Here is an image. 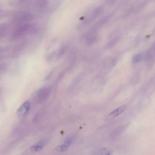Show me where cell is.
Segmentation results:
<instances>
[{
  "mask_svg": "<svg viewBox=\"0 0 155 155\" xmlns=\"http://www.w3.org/2000/svg\"><path fill=\"white\" fill-rule=\"evenodd\" d=\"M58 41L57 39H54L48 44L44 54V58L47 62L56 61L64 53L66 46L64 45L58 46Z\"/></svg>",
  "mask_w": 155,
  "mask_h": 155,
  "instance_id": "6da1fadb",
  "label": "cell"
},
{
  "mask_svg": "<svg viewBox=\"0 0 155 155\" xmlns=\"http://www.w3.org/2000/svg\"><path fill=\"white\" fill-rule=\"evenodd\" d=\"M51 87L45 86L41 87L38 92V97L39 101L43 102L48 98L51 92Z\"/></svg>",
  "mask_w": 155,
  "mask_h": 155,
  "instance_id": "7a4b0ae2",
  "label": "cell"
},
{
  "mask_svg": "<svg viewBox=\"0 0 155 155\" xmlns=\"http://www.w3.org/2000/svg\"><path fill=\"white\" fill-rule=\"evenodd\" d=\"M31 108V104L29 102L26 101L18 109L17 111V114L19 116H25L29 111Z\"/></svg>",
  "mask_w": 155,
  "mask_h": 155,
  "instance_id": "3957f363",
  "label": "cell"
},
{
  "mask_svg": "<svg viewBox=\"0 0 155 155\" xmlns=\"http://www.w3.org/2000/svg\"><path fill=\"white\" fill-rule=\"evenodd\" d=\"M127 107V105H124L120 106L112 111L109 116L112 118L117 116L123 113L126 109Z\"/></svg>",
  "mask_w": 155,
  "mask_h": 155,
  "instance_id": "277c9868",
  "label": "cell"
},
{
  "mask_svg": "<svg viewBox=\"0 0 155 155\" xmlns=\"http://www.w3.org/2000/svg\"><path fill=\"white\" fill-rule=\"evenodd\" d=\"M96 35L94 30L90 31L87 34V43L91 44L95 42L96 40Z\"/></svg>",
  "mask_w": 155,
  "mask_h": 155,
  "instance_id": "5b68a950",
  "label": "cell"
},
{
  "mask_svg": "<svg viewBox=\"0 0 155 155\" xmlns=\"http://www.w3.org/2000/svg\"><path fill=\"white\" fill-rule=\"evenodd\" d=\"M146 53L142 52L136 54L132 59V61L133 63L139 62L145 59Z\"/></svg>",
  "mask_w": 155,
  "mask_h": 155,
  "instance_id": "8992f818",
  "label": "cell"
},
{
  "mask_svg": "<svg viewBox=\"0 0 155 155\" xmlns=\"http://www.w3.org/2000/svg\"><path fill=\"white\" fill-rule=\"evenodd\" d=\"M69 146L70 145L64 143L57 146L55 148V150L58 152H64L68 149Z\"/></svg>",
  "mask_w": 155,
  "mask_h": 155,
  "instance_id": "52a82bcc",
  "label": "cell"
},
{
  "mask_svg": "<svg viewBox=\"0 0 155 155\" xmlns=\"http://www.w3.org/2000/svg\"><path fill=\"white\" fill-rule=\"evenodd\" d=\"M44 144L41 142L32 146L31 149L32 152H36L41 150L43 148Z\"/></svg>",
  "mask_w": 155,
  "mask_h": 155,
  "instance_id": "ba28073f",
  "label": "cell"
},
{
  "mask_svg": "<svg viewBox=\"0 0 155 155\" xmlns=\"http://www.w3.org/2000/svg\"><path fill=\"white\" fill-rule=\"evenodd\" d=\"M112 153L111 150L107 148H103L100 149L97 153L98 154H111Z\"/></svg>",
  "mask_w": 155,
  "mask_h": 155,
  "instance_id": "9c48e42d",
  "label": "cell"
},
{
  "mask_svg": "<svg viewBox=\"0 0 155 155\" xmlns=\"http://www.w3.org/2000/svg\"><path fill=\"white\" fill-rule=\"evenodd\" d=\"M149 51L153 55V54L155 53V42L152 45L150 50Z\"/></svg>",
  "mask_w": 155,
  "mask_h": 155,
  "instance_id": "30bf717a",
  "label": "cell"
},
{
  "mask_svg": "<svg viewBox=\"0 0 155 155\" xmlns=\"http://www.w3.org/2000/svg\"><path fill=\"white\" fill-rule=\"evenodd\" d=\"M72 139L71 138H68L65 140L64 143L70 145L72 143Z\"/></svg>",
  "mask_w": 155,
  "mask_h": 155,
  "instance_id": "8fae6325",
  "label": "cell"
},
{
  "mask_svg": "<svg viewBox=\"0 0 155 155\" xmlns=\"http://www.w3.org/2000/svg\"><path fill=\"white\" fill-rule=\"evenodd\" d=\"M117 39L116 38L113 40V41H112L110 43V45H114L115 43L117 41Z\"/></svg>",
  "mask_w": 155,
  "mask_h": 155,
  "instance_id": "7c38bea8",
  "label": "cell"
}]
</instances>
